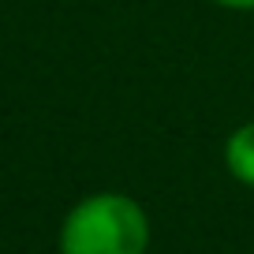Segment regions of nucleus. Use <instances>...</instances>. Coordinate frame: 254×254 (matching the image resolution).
I'll use <instances>...</instances> for the list:
<instances>
[{"label": "nucleus", "mask_w": 254, "mask_h": 254, "mask_svg": "<svg viewBox=\"0 0 254 254\" xmlns=\"http://www.w3.org/2000/svg\"><path fill=\"white\" fill-rule=\"evenodd\" d=\"M221 161H224V172L232 180L254 190V120H247V124L228 131V138L221 146Z\"/></svg>", "instance_id": "nucleus-2"}, {"label": "nucleus", "mask_w": 254, "mask_h": 254, "mask_svg": "<svg viewBox=\"0 0 254 254\" xmlns=\"http://www.w3.org/2000/svg\"><path fill=\"white\" fill-rule=\"evenodd\" d=\"M60 254H146L150 213L124 190H94L64 213Z\"/></svg>", "instance_id": "nucleus-1"}, {"label": "nucleus", "mask_w": 254, "mask_h": 254, "mask_svg": "<svg viewBox=\"0 0 254 254\" xmlns=\"http://www.w3.org/2000/svg\"><path fill=\"white\" fill-rule=\"evenodd\" d=\"M209 4H217L224 11H254V0H209Z\"/></svg>", "instance_id": "nucleus-3"}]
</instances>
